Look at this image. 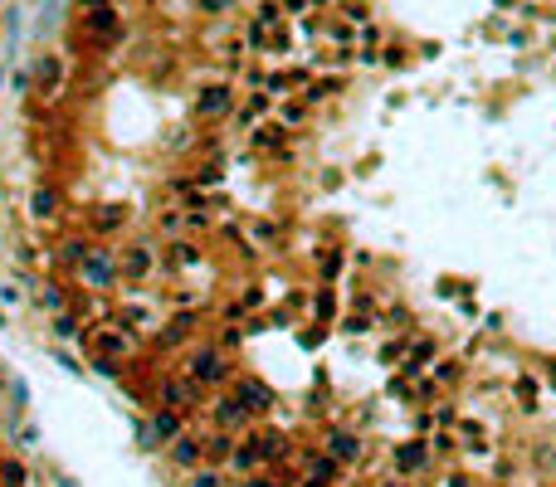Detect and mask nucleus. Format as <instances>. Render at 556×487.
<instances>
[{
  "mask_svg": "<svg viewBox=\"0 0 556 487\" xmlns=\"http://www.w3.org/2000/svg\"><path fill=\"white\" fill-rule=\"evenodd\" d=\"M195 458H200V444H195V439L176 444V463H195Z\"/></svg>",
  "mask_w": 556,
  "mask_h": 487,
  "instance_id": "0eeeda50",
  "label": "nucleus"
},
{
  "mask_svg": "<svg viewBox=\"0 0 556 487\" xmlns=\"http://www.w3.org/2000/svg\"><path fill=\"white\" fill-rule=\"evenodd\" d=\"M83 278L93 288H107V283H113V258H107V253H88L83 258Z\"/></svg>",
  "mask_w": 556,
  "mask_h": 487,
  "instance_id": "f257e3e1",
  "label": "nucleus"
},
{
  "mask_svg": "<svg viewBox=\"0 0 556 487\" xmlns=\"http://www.w3.org/2000/svg\"><path fill=\"white\" fill-rule=\"evenodd\" d=\"M249 487H268V482H249Z\"/></svg>",
  "mask_w": 556,
  "mask_h": 487,
  "instance_id": "f8f14e48",
  "label": "nucleus"
},
{
  "mask_svg": "<svg viewBox=\"0 0 556 487\" xmlns=\"http://www.w3.org/2000/svg\"><path fill=\"white\" fill-rule=\"evenodd\" d=\"M239 395H244V400H239L244 409H264V405H268V390H264V385H239Z\"/></svg>",
  "mask_w": 556,
  "mask_h": 487,
  "instance_id": "7ed1b4c3",
  "label": "nucleus"
},
{
  "mask_svg": "<svg viewBox=\"0 0 556 487\" xmlns=\"http://www.w3.org/2000/svg\"><path fill=\"white\" fill-rule=\"evenodd\" d=\"M308 487H322V482H308Z\"/></svg>",
  "mask_w": 556,
  "mask_h": 487,
  "instance_id": "ddd939ff",
  "label": "nucleus"
},
{
  "mask_svg": "<svg viewBox=\"0 0 556 487\" xmlns=\"http://www.w3.org/2000/svg\"><path fill=\"white\" fill-rule=\"evenodd\" d=\"M225 107H230V93H225V88H210V93L200 98V113H225Z\"/></svg>",
  "mask_w": 556,
  "mask_h": 487,
  "instance_id": "f03ea898",
  "label": "nucleus"
},
{
  "mask_svg": "<svg viewBox=\"0 0 556 487\" xmlns=\"http://www.w3.org/2000/svg\"><path fill=\"white\" fill-rule=\"evenodd\" d=\"M54 209H59V200H54V190H34V214H39V220H49Z\"/></svg>",
  "mask_w": 556,
  "mask_h": 487,
  "instance_id": "20e7f679",
  "label": "nucleus"
},
{
  "mask_svg": "<svg viewBox=\"0 0 556 487\" xmlns=\"http://www.w3.org/2000/svg\"><path fill=\"white\" fill-rule=\"evenodd\" d=\"M205 5H225V0H205Z\"/></svg>",
  "mask_w": 556,
  "mask_h": 487,
  "instance_id": "9b49d317",
  "label": "nucleus"
},
{
  "mask_svg": "<svg viewBox=\"0 0 556 487\" xmlns=\"http://www.w3.org/2000/svg\"><path fill=\"white\" fill-rule=\"evenodd\" d=\"M332 453L337 458H356V439L352 434H332Z\"/></svg>",
  "mask_w": 556,
  "mask_h": 487,
  "instance_id": "39448f33",
  "label": "nucleus"
},
{
  "mask_svg": "<svg viewBox=\"0 0 556 487\" xmlns=\"http://www.w3.org/2000/svg\"><path fill=\"white\" fill-rule=\"evenodd\" d=\"M195 375H220V356H195Z\"/></svg>",
  "mask_w": 556,
  "mask_h": 487,
  "instance_id": "1a4fd4ad",
  "label": "nucleus"
},
{
  "mask_svg": "<svg viewBox=\"0 0 556 487\" xmlns=\"http://www.w3.org/2000/svg\"><path fill=\"white\" fill-rule=\"evenodd\" d=\"M420 463H425V449H420V444L400 449V468H405V473H410V468H420Z\"/></svg>",
  "mask_w": 556,
  "mask_h": 487,
  "instance_id": "423d86ee",
  "label": "nucleus"
},
{
  "mask_svg": "<svg viewBox=\"0 0 556 487\" xmlns=\"http://www.w3.org/2000/svg\"><path fill=\"white\" fill-rule=\"evenodd\" d=\"M64 258H69V263H83V258H88V244H83V239H69Z\"/></svg>",
  "mask_w": 556,
  "mask_h": 487,
  "instance_id": "6e6552de",
  "label": "nucleus"
},
{
  "mask_svg": "<svg viewBox=\"0 0 556 487\" xmlns=\"http://www.w3.org/2000/svg\"><path fill=\"white\" fill-rule=\"evenodd\" d=\"M127 273H147V253H142V249L127 258Z\"/></svg>",
  "mask_w": 556,
  "mask_h": 487,
  "instance_id": "9d476101",
  "label": "nucleus"
}]
</instances>
